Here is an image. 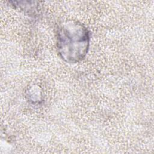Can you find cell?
Instances as JSON below:
<instances>
[{
  "instance_id": "obj_1",
  "label": "cell",
  "mask_w": 154,
  "mask_h": 154,
  "mask_svg": "<svg viewBox=\"0 0 154 154\" xmlns=\"http://www.w3.org/2000/svg\"><path fill=\"white\" fill-rule=\"evenodd\" d=\"M89 46L87 29L81 23L68 21L61 24L57 32V47L61 58L69 63H76L86 55Z\"/></svg>"
}]
</instances>
